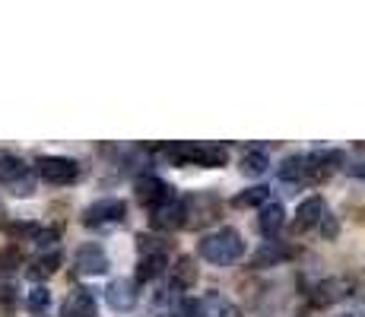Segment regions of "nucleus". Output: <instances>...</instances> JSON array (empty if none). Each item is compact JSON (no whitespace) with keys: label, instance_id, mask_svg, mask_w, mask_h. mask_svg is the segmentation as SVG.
<instances>
[{"label":"nucleus","instance_id":"obj_1","mask_svg":"<svg viewBox=\"0 0 365 317\" xmlns=\"http://www.w3.org/2000/svg\"><path fill=\"white\" fill-rule=\"evenodd\" d=\"M159 156L175 165H200V168H222L229 162V150L222 143H168Z\"/></svg>","mask_w":365,"mask_h":317},{"label":"nucleus","instance_id":"obj_2","mask_svg":"<svg viewBox=\"0 0 365 317\" xmlns=\"http://www.w3.org/2000/svg\"><path fill=\"white\" fill-rule=\"evenodd\" d=\"M242 254H245V241L235 229H220L200 241V257L207 260V264H216V266L235 264Z\"/></svg>","mask_w":365,"mask_h":317},{"label":"nucleus","instance_id":"obj_3","mask_svg":"<svg viewBox=\"0 0 365 317\" xmlns=\"http://www.w3.org/2000/svg\"><path fill=\"white\" fill-rule=\"evenodd\" d=\"M137 248H140L137 279H140V283H150V279H156L159 273L165 270V264H168V244L159 241V238H153V235H140L137 238Z\"/></svg>","mask_w":365,"mask_h":317},{"label":"nucleus","instance_id":"obj_4","mask_svg":"<svg viewBox=\"0 0 365 317\" xmlns=\"http://www.w3.org/2000/svg\"><path fill=\"white\" fill-rule=\"evenodd\" d=\"M124 216H128V203H124L121 197H105V200L89 203L86 213H83V222H86L89 229H102V225L124 222Z\"/></svg>","mask_w":365,"mask_h":317},{"label":"nucleus","instance_id":"obj_5","mask_svg":"<svg viewBox=\"0 0 365 317\" xmlns=\"http://www.w3.org/2000/svg\"><path fill=\"white\" fill-rule=\"evenodd\" d=\"M0 181L10 185L13 194H19V197H26L32 190V178H29L26 162L16 152H6V150H0Z\"/></svg>","mask_w":365,"mask_h":317},{"label":"nucleus","instance_id":"obj_6","mask_svg":"<svg viewBox=\"0 0 365 317\" xmlns=\"http://www.w3.org/2000/svg\"><path fill=\"white\" fill-rule=\"evenodd\" d=\"M38 175H41V181H48V185H73L76 175H80V165L67 156H41Z\"/></svg>","mask_w":365,"mask_h":317},{"label":"nucleus","instance_id":"obj_7","mask_svg":"<svg viewBox=\"0 0 365 317\" xmlns=\"http://www.w3.org/2000/svg\"><path fill=\"white\" fill-rule=\"evenodd\" d=\"M137 200L150 209H159L163 203L175 200V187L165 185V181L156 178V175H143V178L137 181Z\"/></svg>","mask_w":365,"mask_h":317},{"label":"nucleus","instance_id":"obj_8","mask_svg":"<svg viewBox=\"0 0 365 317\" xmlns=\"http://www.w3.org/2000/svg\"><path fill=\"white\" fill-rule=\"evenodd\" d=\"M220 216V200L213 194H197L194 200L185 203V225H194V229H203Z\"/></svg>","mask_w":365,"mask_h":317},{"label":"nucleus","instance_id":"obj_9","mask_svg":"<svg viewBox=\"0 0 365 317\" xmlns=\"http://www.w3.org/2000/svg\"><path fill=\"white\" fill-rule=\"evenodd\" d=\"M324 219H327L324 197H308V200H302L299 209H296V232H308V229L318 232V225Z\"/></svg>","mask_w":365,"mask_h":317},{"label":"nucleus","instance_id":"obj_10","mask_svg":"<svg viewBox=\"0 0 365 317\" xmlns=\"http://www.w3.org/2000/svg\"><path fill=\"white\" fill-rule=\"evenodd\" d=\"M76 270L83 276H102L108 270V254H105L102 244H83L76 251Z\"/></svg>","mask_w":365,"mask_h":317},{"label":"nucleus","instance_id":"obj_11","mask_svg":"<svg viewBox=\"0 0 365 317\" xmlns=\"http://www.w3.org/2000/svg\"><path fill=\"white\" fill-rule=\"evenodd\" d=\"M150 225L159 232H175L185 225V200H168L159 209H153Z\"/></svg>","mask_w":365,"mask_h":317},{"label":"nucleus","instance_id":"obj_12","mask_svg":"<svg viewBox=\"0 0 365 317\" xmlns=\"http://www.w3.org/2000/svg\"><path fill=\"white\" fill-rule=\"evenodd\" d=\"M105 298H108V305L115 311H130L137 305V283L133 279H115L108 286V292H105Z\"/></svg>","mask_w":365,"mask_h":317},{"label":"nucleus","instance_id":"obj_13","mask_svg":"<svg viewBox=\"0 0 365 317\" xmlns=\"http://www.w3.org/2000/svg\"><path fill=\"white\" fill-rule=\"evenodd\" d=\"M61 317H96L93 292H89V289H76V292H70L64 308H61Z\"/></svg>","mask_w":365,"mask_h":317},{"label":"nucleus","instance_id":"obj_14","mask_svg":"<svg viewBox=\"0 0 365 317\" xmlns=\"http://www.w3.org/2000/svg\"><path fill=\"white\" fill-rule=\"evenodd\" d=\"M168 276H172V289H194L197 283V264H194V257H178L175 260V266H168Z\"/></svg>","mask_w":365,"mask_h":317},{"label":"nucleus","instance_id":"obj_15","mask_svg":"<svg viewBox=\"0 0 365 317\" xmlns=\"http://www.w3.org/2000/svg\"><path fill=\"white\" fill-rule=\"evenodd\" d=\"M283 222H286V209L279 207V203H264L261 216H257V229H261V235L273 238L279 229H283Z\"/></svg>","mask_w":365,"mask_h":317},{"label":"nucleus","instance_id":"obj_16","mask_svg":"<svg viewBox=\"0 0 365 317\" xmlns=\"http://www.w3.org/2000/svg\"><path fill=\"white\" fill-rule=\"evenodd\" d=\"M349 283H343V279H324L321 286H314V292H312V301L314 305H334L336 298H343V295H349L346 292Z\"/></svg>","mask_w":365,"mask_h":317},{"label":"nucleus","instance_id":"obj_17","mask_svg":"<svg viewBox=\"0 0 365 317\" xmlns=\"http://www.w3.org/2000/svg\"><path fill=\"white\" fill-rule=\"evenodd\" d=\"M197 308H200V317H235V308L216 292L203 295V298L197 301Z\"/></svg>","mask_w":365,"mask_h":317},{"label":"nucleus","instance_id":"obj_18","mask_svg":"<svg viewBox=\"0 0 365 317\" xmlns=\"http://www.w3.org/2000/svg\"><path fill=\"white\" fill-rule=\"evenodd\" d=\"M279 178L283 181H305L308 178V156H286L279 165Z\"/></svg>","mask_w":365,"mask_h":317},{"label":"nucleus","instance_id":"obj_19","mask_svg":"<svg viewBox=\"0 0 365 317\" xmlns=\"http://www.w3.org/2000/svg\"><path fill=\"white\" fill-rule=\"evenodd\" d=\"M264 203H270V187H248V190H242V194H235L232 197V207L238 209H248V207H264Z\"/></svg>","mask_w":365,"mask_h":317},{"label":"nucleus","instance_id":"obj_20","mask_svg":"<svg viewBox=\"0 0 365 317\" xmlns=\"http://www.w3.org/2000/svg\"><path fill=\"white\" fill-rule=\"evenodd\" d=\"M289 257V251L283 248L279 241H267L261 251L255 254V260H251V266H273V264H279V260H286Z\"/></svg>","mask_w":365,"mask_h":317},{"label":"nucleus","instance_id":"obj_21","mask_svg":"<svg viewBox=\"0 0 365 317\" xmlns=\"http://www.w3.org/2000/svg\"><path fill=\"white\" fill-rule=\"evenodd\" d=\"M58 266H61V254L58 251H51V254H41L38 260H32V266H29V276L32 279H48L51 273H58Z\"/></svg>","mask_w":365,"mask_h":317},{"label":"nucleus","instance_id":"obj_22","mask_svg":"<svg viewBox=\"0 0 365 317\" xmlns=\"http://www.w3.org/2000/svg\"><path fill=\"white\" fill-rule=\"evenodd\" d=\"M267 168H270V159H267V152L264 150H245L242 152V172L245 175H264Z\"/></svg>","mask_w":365,"mask_h":317},{"label":"nucleus","instance_id":"obj_23","mask_svg":"<svg viewBox=\"0 0 365 317\" xmlns=\"http://www.w3.org/2000/svg\"><path fill=\"white\" fill-rule=\"evenodd\" d=\"M51 305V292H48L45 286H38V289H32L29 292V311H35V314H41L45 308Z\"/></svg>","mask_w":365,"mask_h":317},{"label":"nucleus","instance_id":"obj_24","mask_svg":"<svg viewBox=\"0 0 365 317\" xmlns=\"http://www.w3.org/2000/svg\"><path fill=\"white\" fill-rule=\"evenodd\" d=\"M16 266H19V251L16 248L0 251V276H4V273H13Z\"/></svg>","mask_w":365,"mask_h":317},{"label":"nucleus","instance_id":"obj_25","mask_svg":"<svg viewBox=\"0 0 365 317\" xmlns=\"http://www.w3.org/2000/svg\"><path fill=\"white\" fill-rule=\"evenodd\" d=\"M168 317H200V308H197V301H185V298H181L178 308H175Z\"/></svg>","mask_w":365,"mask_h":317},{"label":"nucleus","instance_id":"obj_26","mask_svg":"<svg viewBox=\"0 0 365 317\" xmlns=\"http://www.w3.org/2000/svg\"><path fill=\"white\" fill-rule=\"evenodd\" d=\"M340 317H359V314H340Z\"/></svg>","mask_w":365,"mask_h":317}]
</instances>
